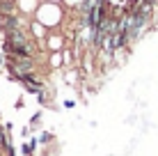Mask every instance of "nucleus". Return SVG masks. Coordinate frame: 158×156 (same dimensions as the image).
Masks as SVG:
<instances>
[{"instance_id": "obj_1", "label": "nucleus", "mask_w": 158, "mask_h": 156, "mask_svg": "<svg viewBox=\"0 0 158 156\" xmlns=\"http://www.w3.org/2000/svg\"><path fill=\"white\" fill-rule=\"evenodd\" d=\"M19 28H25L21 14H7V16H0V30L2 35H9L12 30H19Z\"/></svg>"}, {"instance_id": "obj_2", "label": "nucleus", "mask_w": 158, "mask_h": 156, "mask_svg": "<svg viewBox=\"0 0 158 156\" xmlns=\"http://www.w3.org/2000/svg\"><path fill=\"white\" fill-rule=\"evenodd\" d=\"M44 41H46V48H48L51 53H53V51H62V48H64V39H62V35H53V32H48Z\"/></svg>"}, {"instance_id": "obj_3", "label": "nucleus", "mask_w": 158, "mask_h": 156, "mask_svg": "<svg viewBox=\"0 0 158 156\" xmlns=\"http://www.w3.org/2000/svg\"><path fill=\"white\" fill-rule=\"evenodd\" d=\"M16 2H19V12L21 14H35L37 9H39L37 0H16Z\"/></svg>"}, {"instance_id": "obj_4", "label": "nucleus", "mask_w": 158, "mask_h": 156, "mask_svg": "<svg viewBox=\"0 0 158 156\" xmlns=\"http://www.w3.org/2000/svg\"><path fill=\"white\" fill-rule=\"evenodd\" d=\"M48 64L53 69H64V62H62V51H53L51 57H48Z\"/></svg>"}, {"instance_id": "obj_5", "label": "nucleus", "mask_w": 158, "mask_h": 156, "mask_svg": "<svg viewBox=\"0 0 158 156\" xmlns=\"http://www.w3.org/2000/svg\"><path fill=\"white\" fill-rule=\"evenodd\" d=\"M37 138H39V145H41V147H46V145L53 142V138H55V136H53L51 131H39V136H37Z\"/></svg>"}, {"instance_id": "obj_6", "label": "nucleus", "mask_w": 158, "mask_h": 156, "mask_svg": "<svg viewBox=\"0 0 158 156\" xmlns=\"http://www.w3.org/2000/svg\"><path fill=\"white\" fill-rule=\"evenodd\" d=\"M39 124H41V110H37L35 115L30 117V124H28V126H30V129H37Z\"/></svg>"}, {"instance_id": "obj_7", "label": "nucleus", "mask_w": 158, "mask_h": 156, "mask_svg": "<svg viewBox=\"0 0 158 156\" xmlns=\"http://www.w3.org/2000/svg\"><path fill=\"white\" fill-rule=\"evenodd\" d=\"M62 106H64L67 110H71L73 106H76V101H71V99H64V101H62Z\"/></svg>"}]
</instances>
